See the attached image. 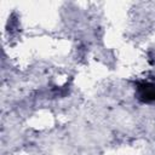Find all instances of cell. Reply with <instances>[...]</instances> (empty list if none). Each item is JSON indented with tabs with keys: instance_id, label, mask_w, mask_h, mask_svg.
I'll return each mask as SVG.
<instances>
[{
	"instance_id": "1",
	"label": "cell",
	"mask_w": 155,
	"mask_h": 155,
	"mask_svg": "<svg viewBox=\"0 0 155 155\" xmlns=\"http://www.w3.org/2000/svg\"><path fill=\"white\" fill-rule=\"evenodd\" d=\"M138 96L142 102H155V85L149 82L138 84Z\"/></svg>"
}]
</instances>
